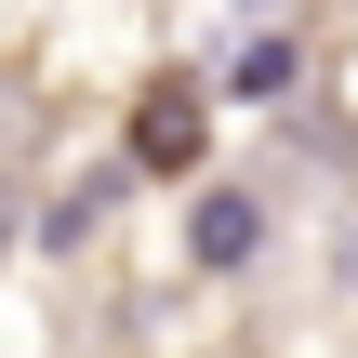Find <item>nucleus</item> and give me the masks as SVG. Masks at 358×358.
I'll return each instance as SVG.
<instances>
[{
  "mask_svg": "<svg viewBox=\"0 0 358 358\" xmlns=\"http://www.w3.org/2000/svg\"><path fill=\"white\" fill-rule=\"evenodd\" d=\"M199 146H213V93H199L186 66H159V80L133 93V133H120V173H159V186H186V173H199Z\"/></svg>",
  "mask_w": 358,
  "mask_h": 358,
  "instance_id": "f257e3e1",
  "label": "nucleus"
},
{
  "mask_svg": "<svg viewBox=\"0 0 358 358\" xmlns=\"http://www.w3.org/2000/svg\"><path fill=\"white\" fill-rule=\"evenodd\" d=\"M252 252H266V199H252V186H199V199H186V266L239 279Z\"/></svg>",
  "mask_w": 358,
  "mask_h": 358,
  "instance_id": "f03ea898",
  "label": "nucleus"
},
{
  "mask_svg": "<svg viewBox=\"0 0 358 358\" xmlns=\"http://www.w3.org/2000/svg\"><path fill=\"white\" fill-rule=\"evenodd\" d=\"M292 66H306L292 40H239V66H226V93H292Z\"/></svg>",
  "mask_w": 358,
  "mask_h": 358,
  "instance_id": "7ed1b4c3",
  "label": "nucleus"
}]
</instances>
